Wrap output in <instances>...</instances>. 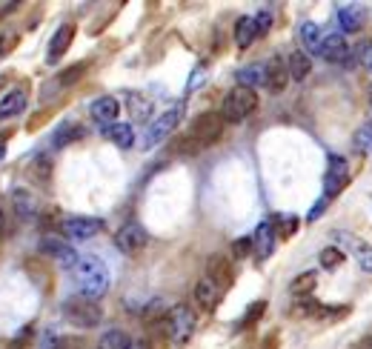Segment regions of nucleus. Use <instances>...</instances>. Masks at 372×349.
Wrapping results in <instances>:
<instances>
[{
    "instance_id": "obj_1",
    "label": "nucleus",
    "mask_w": 372,
    "mask_h": 349,
    "mask_svg": "<svg viewBox=\"0 0 372 349\" xmlns=\"http://www.w3.org/2000/svg\"><path fill=\"white\" fill-rule=\"evenodd\" d=\"M75 283H77V289L84 298H92V300H98L106 295L109 289V266L101 261V258H95V255H84L77 263H75Z\"/></svg>"
},
{
    "instance_id": "obj_2",
    "label": "nucleus",
    "mask_w": 372,
    "mask_h": 349,
    "mask_svg": "<svg viewBox=\"0 0 372 349\" xmlns=\"http://www.w3.org/2000/svg\"><path fill=\"white\" fill-rule=\"evenodd\" d=\"M258 109V94L255 89H247V86H235L230 94L223 98L221 103V118L226 123H240L247 120L252 112Z\"/></svg>"
},
{
    "instance_id": "obj_3",
    "label": "nucleus",
    "mask_w": 372,
    "mask_h": 349,
    "mask_svg": "<svg viewBox=\"0 0 372 349\" xmlns=\"http://www.w3.org/2000/svg\"><path fill=\"white\" fill-rule=\"evenodd\" d=\"M63 315H66V321L80 326V329H92L103 321V309L98 300L92 298H84V295H75L69 298L66 304H63Z\"/></svg>"
},
{
    "instance_id": "obj_4",
    "label": "nucleus",
    "mask_w": 372,
    "mask_h": 349,
    "mask_svg": "<svg viewBox=\"0 0 372 349\" xmlns=\"http://www.w3.org/2000/svg\"><path fill=\"white\" fill-rule=\"evenodd\" d=\"M195 326H198V318H195V312H192V307L175 304L166 315V341H172L175 346H184L192 338Z\"/></svg>"
},
{
    "instance_id": "obj_5",
    "label": "nucleus",
    "mask_w": 372,
    "mask_h": 349,
    "mask_svg": "<svg viewBox=\"0 0 372 349\" xmlns=\"http://www.w3.org/2000/svg\"><path fill=\"white\" fill-rule=\"evenodd\" d=\"M181 118H184V103H175L172 109H166L160 118H155L152 120V126L147 129V135H143V140H140V146L143 149H152V146H158V144H164V140L175 132V126L181 123Z\"/></svg>"
},
{
    "instance_id": "obj_6",
    "label": "nucleus",
    "mask_w": 372,
    "mask_h": 349,
    "mask_svg": "<svg viewBox=\"0 0 372 349\" xmlns=\"http://www.w3.org/2000/svg\"><path fill=\"white\" fill-rule=\"evenodd\" d=\"M223 123H226V120L221 118V112H203V115H198L195 120H192L189 138L195 140L201 149H206V146H212V144H218V140H221Z\"/></svg>"
},
{
    "instance_id": "obj_7",
    "label": "nucleus",
    "mask_w": 372,
    "mask_h": 349,
    "mask_svg": "<svg viewBox=\"0 0 372 349\" xmlns=\"http://www.w3.org/2000/svg\"><path fill=\"white\" fill-rule=\"evenodd\" d=\"M332 241L335 246L344 252V255H349L355 263H358L364 272L372 275V244H367L364 237L352 235V232H332Z\"/></svg>"
},
{
    "instance_id": "obj_8",
    "label": "nucleus",
    "mask_w": 372,
    "mask_h": 349,
    "mask_svg": "<svg viewBox=\"0 0 372 349\" xmlns=\"http://www.w3.org/2000/svg\"><path fill=\"white\" fill-rule=\"evenodd\" d=\"M349 183V164L347 157L341 155H332L330 157V166H327V174H323V198H335L341 195Z\"/></svg>"
},
{
    "instance_id": "obj_9",
    "label": "nucleus",
    "mask_w": 372,
    "mask_h": 349,
    "mask_svg": "<svg viewBox=\"0 0 372 349\" xmlns=\"http://www.w3.org/2000/svg\"><path fill=\"white\" fill-rule=\"evenodd\" d=\"M147 244H149V235L140 224H135V220L115 232V246L123 252V255H138L140 249H147Z\"/></svg>"
},
{
    "instance_id": "obj_10",
    "label": "nucleus",
    "mask_w": 372,
    "mask_h": 349,
    "mask_svg": "<svg viewBox=\"0 0 372 349\" xmlns=\"http://www.w3.org/2000/svg\"><path fill=\"white\" fill-rule=\"evenodd\" d=\"M321 57H327L330 63H335V66H347V63H352L349 43H347V38L341 35V31L323 29V52H321Z\"/></svg>"
},
{
    "instance_id": "obj_11",
    "label": "nucleus",
    "mask_w": 372,
    "mask_h": 349,
    "mask_svg": "<svg viewBox=\"0 0 372 349\" xmlns=\"http://www.w3.org/2000/svg\"><path fill=\"white\" fill-rule=\"evenodd\" d=\"M40 252H43L46 258H52V261H58L60 266H69V269H75V263L80 261L77 252L72 249V244L60 241V237H55V235H43V237H40Z\"/></svg>"
},
{
    "instance_id": "obj_12",
    "label": "nucleus",
    "mask_w": 372,
    "mask_h": 349,
    "mask_svg": "<svg viewBox=\"0 0 372 349\" xmlns=\"http://www.w3.org/2000/svg\"><path fill=\"white\" fill-rule=\"evenodd\" d=\"M103 229V220L101 218H86V215H72L63 220V232H66L72 241H89Z\"/></svg>"
},
{
    "instance_id": "obj_13",
    "label": "nucleus",
    "mask_w": 372,
    "mask_h": 349,
    "mask_svg": "<svg viewBox=\"0 0 372 349\" xmlns=\"http://www.w3.org/2000/svg\"><path fill=\"white\" fill-rule=\"evenodd\" d=\"M206 278L215 283L221 292H226L235 283V269H232V261L223 258V255H212L206 261Z\"/></svg>"
},
{
    "instance_id": "obj_14",
    "label": "nucleus",
    "mask_w": 372,
    "mask_h": 349,
    "mask_svg": "<svg viewBox=\"0 0 372 349\" xmlns=\"http://www.w3.org/2000/svg\"><path fill=\"white\" fill-rule=\"evenodd\" d=\"M252 244H255V258L258 263H264L272 252H275V244H278V232H275V224L272 220H261L252 235Z\"/></svg>"
},
{
    "instance_id": "obj_15",
    "label": "nucleus",
    "mask_w": 372,
    "mask_h": 349,
    "mask_svg": "<svg viewBox=\"0 0 372 349\" xmlns=\"http://www.w3.org/2000/svg\"><path fill=\"white\" fill-rule=\"evenodd\" d=\"M89 115H92V120H95V123H101L103 129H106V126L118 123L121 103H118V98H112V94H103V98L92 101V106H89Z\"/></svg>"
},
{
    "instance_id": "obj_16",
    "label": "nucleus",
    "mask_w": 372,
    "mask_h": 349,
    "mask_svg": "<svg viewBox=\"0 0 372 349\" xmlns=\"http://www.w3.org/2000/svg\"><path fill=\"white\" fill-rule=\"evenodd\" d=\"M335 23L341 29V35H352V31H358L364 26V9L358 3H341L335 12Z\"/></svg>"
},
{
    "instance_id": "obj_17",
    "label": "nucleus",
    "mask_w": 372,
    "mask_h": 349,
    "mask_svg": "<svg viewBox=\"0 0 372 349\" xmlns=\"http://www.w3.org/2000/svg\"><path fill=\"white\" fill-rule=\"evenodd\" d=\"M221 295L223 292L209 278H201L195 283V292H192V298H195V304H198L201 312H215V307L221 304Z\"/></svg>"
},
{
    "instance_id": "obj_18",
    "label": "nucleus",
    "mask_w": 372,
    "mask_h": 349,
    "mask_svg": "<svg viewBox=\"0 0 372 349\" xmlns=\"http://www.w3.org/2000/svg\"><path fill=\"white\" fill-rule=\"evenodd\" d=\"M72 40H75V23H63V26L55 31V35H52V40H49V52H46V60L58 63L63 55L69 52Z\"/></svg>"
},
{
    "instance_id": "obj_19",
    "label": "nucleus",
    "mask_w": 372,
    "mask_h": 349,
    "mask_svg": "<svg viewBox=\"0 0 372 349\" xmlns=\"http://www.w3.org/2000/svg\"><path fill=\"white\" fill-rule=\"evenodd\" d=\"M264 72H266V81H264V86L272 92V94H281L284 89H286V83H289V69H286V60H281V57H272L266 66H264Z\"/></svg>"
},
{
    "instance_id": "obj_20",
    "label": "nucleus",
    "mask_w": 372,
    "mask_h": 349,
    "mask_svg": "<svg viewBox=\"0 0 372 349\" xmlns=\"http://www.w3.org/2000/svg\"><path fill=\"white\" fill-rule=\"evenodd\" d=\"M298 38H301V46L306 55H321L323 52V29L312 21H306L301 29H298Z\"/></svg>"
},
{
    "instance_id": "obj_21",
    "label": "nucleus",
    "mask_w": 372,
    "mask_h": 349,
    "mask_svg": "<svg viewBox=\"0 0 372 349\" xmlns=\"http://www.w3.org/2000/svg\"><path fill=\"white\" fill-rule=\"evenodd\" d=\"M52 157L49 155H35L32 157V164H29V169H26V174H29V181H35V183H40V186H49V181H52Z\"/></svg>"
},
{
    "instance_id": "obj_22",
    "label": "nucleus",
    "mask_w": 372,
    "mask_h": 349,
    "mask_svg": "<svg viewBox=\"0 0 372 349\" xmlns=\"http://www.w3.org/2000/svg\"><path fill=\"white\" fill-rule=\"evenodd\" d=\"M103 138L112 140L118 149H129L135 144V129H132V123H112L103 129Z\"/></svg>"
},
{
    "instance_id": "obj_23",
    "label": "nucleus",
    "mask_w": 372,
    "mask_h": 349,
    "mask_svg": "<svg viewBox=\"0 0 372 349\" xmlns=\"http://www.w3.org/2000/svg\"><path fill=\"white\" fill-rule=\"evenodd\" d=\"M12 206H14V215H18L21 220H32L38 215V201L32 198V192H26V189H14Z\"/></svg>"
},
{
    "instance_id": "obj_24",
    "label": "nucleus",
    "mask_w": 372,
    "mask_h": 349,
    "mask_svg": "<svg viewBox=\"0 0 372 349\" xmlns=\"http://www.w3.org/2000/svg\"><path fill=\"white\" fill-rule=\"evenodd\" d=\"M255 38H258L255 18H249V14L238 18V23H235V43H238V49H249V46L255 43Z\"/></svg>"
},
{
    "instance_id": "obj_25",
    "label": "nucleus",
    "mask_w": 372,
    "mask_h": 349,
    "mask_svg": "<svg viewBox=\"0 0 372 349\" xmlns=\"http://www.w3.org/2000/svg\"><path fill=\"white\" fill-rule=\"evenodd\" d=\"M86 69H89V63L86 60H80V63H75V66H69V69H63L58 77H55V81L49 83V89H69V86H75L77 81H80V77H84L86 75Z\"/></svg>"
},
{
    "instance_id": "obj_26",
    "label": "nucleus",
    "mask_w": 372,
    "mask_h": 349,
    "mask_svg": "<svg viewBox=\"0 0 372 349\" xmlns=\"http://www.w3.org/2000/svg\"><path fill=\"white\" fill-rule=\"evenodd\" d=\"M86 135V129L80 123H63L60 129L55 132V138H52V144H55V149H63V146H69V144H75V140H80Z\"/></svg>"
},
{
    "instance_id": "obj_27",
    "label": "nucleus",
    "mask_w": 372,
    "mask_h": 349,
    "mask_svg": "<svg viewBox=\"0 0 372 349\" xmlns=\"http://www.w3.org/2000/svg\"><path fill=\"white\" fill-rule=\"evenodd\" d=\"M26 109V94L23 92H9L3 101H0V120H9L14 115H21Z\"/></svg>"
},
{
    "instance_id": "obj_28",
    "label": "nucleus",
    "mask_w": 372,
    "mask_h": 349,
    "mask_svg": "<svg viewBox=\"0 0 372 349\" xmlns=\"http://www.w3.org/2000/svg\"><path fill=\"white\" fill-rule=\"evenodd\" d=\"M286 69H289V77H293V81H303V77L310 75V69H312V60L306 57L303 52H293L286 57Z\"/></svg>"
},
{
    "instance_id": "obj_29",
    "label": "nucleus",
    "mask_w": 372,
    "mask_h": 349,
    "mask_svg": "<svg viewBox=\"0 0 372 349\" xmlns=\"http://www.w3.org/2000/svg\"><path fill=\"white\" fill-rule=\"evenodd\" d=\"M264 81H266V72H264L261 63H252V66H247V69H240V72H238V83H240V86H247V89H258V86H264Z\"/></svg>"
},
{
    "instance_id": "obj_30",
    "label": "nucleus",
    "mask_w": 372,
    "mask_h": 349,
    "mask_svg": "<svg viewBox=\"0 0 372 349\" xmlns=\"http://www.w3.org/2000/svg\"><path fill=\"white\" fill-rule=\"evenodd\" d=\"M129 346H132V338L123 329H109L98 341V349H129Z\"/></svg>"
},
{
    "instance_id": "obj_31",
    "label": "nucleus",
    "mask_w": 372,
    "mask_h": 349,
    "mask_svg": "<svg viewBox=\"0 0 372 349\" xmlns=\"http://www.w3.org/2000/svg\"><path fill=\"white\" fill-rule=\"evenodd\" d=\"M126 106H129V112H132L135 120H147L149 112H152V103L143 98V94H138V92H129L126 94Z\"/></svg>"
},
{
    "instance_id": "obj_32",
    "label": "nucleus",
    "mask_w": 372,
    "mask_h": 349,
    "mask_svg": "<svg viewBox=\"0 0 372 349\" xmlns=\"http://www.w3.org/2000/svg\"><path fill=\"white\" fill-rule=\"evenodd\" d=\"M315 283H318L315 272H303V275H298L293 283H289V292H293L295 298H312Z\"/></svg>"
},
{
    "instance_id": "obj_33",
    "label": "nucleus",
    "mask_w": 372,
    "mask_h": 349,
    "mask_svg": "<svg viewBox=\"0 0 372 349\" xmlns=\"http://www.w3.org/2000/svg\"><path fill=\"white\" fill-rule=\"evenodd\" d=\"M272 224H278V227H275V232H278L281 237H293V235L298 232L301 220H298V215H278V218L272 220Z\"/></svg>"
},
{
    "instance_id": "obj_34",
    "label": "nucleus",
    "mask_w": 372,
    "mask_h": 349,
    "mask_svg": "<svg viewBox=\"0 0 372 349\" xmlns=\"http://www.w3.org/2000/svg\"><path fill=\"white\" fill-rule=\"evenodd\" d=\"M344 263V252L338 246H330V249H321V266L323 269H338Z\"/></svg>"
},
{
    "instance_id": "obj_35",
    "label": "nucleus",
    "mask_w": 372,
    "mask_h": 349,
    "mask_svg": "<svg viewBox=\"0 0 372 349\" xmlns=\"http://www.w3.org/2000/svg\"><path fill=\"white\" fill-rule=\"evenodd\" d=\"M355 149H358V152H369L372 149V120L358 126V132H355Z\"/></svg>"
},
{
    "instance_id": "obj_36",
    "label": "nucleus",
    "mask_w": 372,
    "mask_h": 349,
    "mask_svg": "<svg viewBox=\"0 0 372 349\" xmlns=\"http://www.w3.org/2000/svg\"><path fill=\"white\" fill-rule=\"evenodd\" d=\"M40 349H84V344H80L77 338H52V335H46Z\"/></svg>"
},
{
    "instance_id": "obj_37",
    "label": "nucleus",
    "mask_w": 372,
    "mask_h": 349,
    "mask_svg": "<svg viewBox=\"0 0 372 349\" xmlns=\"http://www.w3.org/2000/svg\"><path fill=\"white\" fill-rule=\"evenodd\" d=\"M252 252H255V244H252V237H238V241L232 244V255H235L238 261L249 258Z\"/></svg>"
},
{
    "instance_id": "obj_38",
    "label": "nucleus",
    "mask_w": 372,
    "mask_h": 349,
    "mask_svg": "<svg viewBox=\"0 0 372 349\" xmlns=\"http://www.w3.org/2000/svg\"><path fill=\"white\" fill-rule=\"evenodd\" d=\"M264 309H266V300H255V304L247 309V318H244V326H252L258 318L264 315Z\"/></svg>"
},
{
    "instance_id": "obj_39",
    "label": "nucleus",
    "mask_w": 372,
    "mask_h": 349,
    "mask_svg": "<svg viewBox=\"0 0 372 349\" xmlns=\"http://www.w3.org/2000/svg\"><path fill=\"white\" fill-rule=\"evenodd\" d=\"M255 23H258V35H266V31H269V26H272V14H269L266 9H264V12H258Z\"/></svg>"
},
{
    "instance_id": "obj_40",
    "label": "nucleus",
    "mask_w": 372,
    "mask_h": 349,
    "mask_svg": "<svg viewBox=\"0 0 372 349\" xmlns=\"http://www.w3.org/2000/svg\"><path fill=\"white\" fill-rule=\"evenodd\" d=\"M358 60L372 72V43H361V46H358Z\"/></svg>"
},
{
    "instance_id": "obj_41",
    "label": "nucleus",
    "mask_w": 372,
    "mask_h": 349,
    "mask_svg": "<svg viewBox=\"0 0 372 349\" xmlns=\"http://www.w3.org/2000/svg\"><path fill=\"white\" fill-rule=\"evenodd\" d=\"M327 201H330V198H321V201H318V206H315V209H310V215H306V220H318V218H321L323 212H327V206H330Z\"/></svg>"
},
{
    "instance_id": "obj_42",
    "label": "nucleus",
    "mask_w": 372,
    "mask_h": 349,
    "mask_svg": "<svg viewBox=\"0 0 372 349\" xmlns=\"http://www.w3.org/2000/svg\"><path fill=\"white\" fill-rule=\"evenodd\" d=\"M14 43H18V38H14V35H3V38H0V57H3L6 52H12Z\"/></svg>"
},
{
    "instance_id": "obj_43",
    "label": "nucleus",
    "mask_w": 372,
    "mask_h": 349,
    "mask_svg": "<svg viewBox=\"0 0 372 349\" xmlns=\"http://www.w3.org/2000/svg\"><path fill=\"white\" fill-rule=\"evenodd\" d=\"M129 349H152V344H149L147 338H135V341H132V346H129Z\"/></svg>"
},
{
    "instance_id": "obj_44",
    "label": "nucleus",
    "mask_w": 372,
    "mask_h": 349,
    "mask_svg": "<svg viewBox=\"0 0 372 349\" xmlns=\"http://www.w3.org/2000/svg\"><path fill=\"white\" fill-rule=\"evenodd\" d=\"M355 349H372V335H367V338H364L358 346H355Z\"/></svg>"
},
{
    "instance_id": "obj_45",
    "label": "nucleus",
    "mask_w": 372,
    "mask_h": 349,
    "mask_svg": "<svg viewBox=\"0 0 372 349\" xmlns=\"http://www.w3.org/2000/svg\"><path fill=\"white\" fill-rule=\"evenodd\" d=\"M6 235V218H3V212H0V237Z\"/></svg>"
},
{
    "instance_id": "obj_46",
    "label": "nucleus",
    "mask_w": 372,
    "mask_h": 349,
    "mask_svg": "<svg viewBox=\"0 0 372 349\" xmlns=\"http://www.w3.org/2000/svg\"><path fill=\"white\" fill-rule=\"evenodd\" d=\"M3 155H6V138H0V161H3Z\"/></svg>"
},
{
    "instance_id": "obj_47",
    "label": "nucleus",
    "mask_w": 372,
    "mask_h": 349,
    "mask_svg": "<svg viewBox=\"0 0 372 349\" xmlns=\"http://www.w3.org/2000/svg\"><path fill=\"white\" fill-rule=\"evenodd\" d=\"M369 112H372V92H369Z\"/></svg>"
}]
</instances>
